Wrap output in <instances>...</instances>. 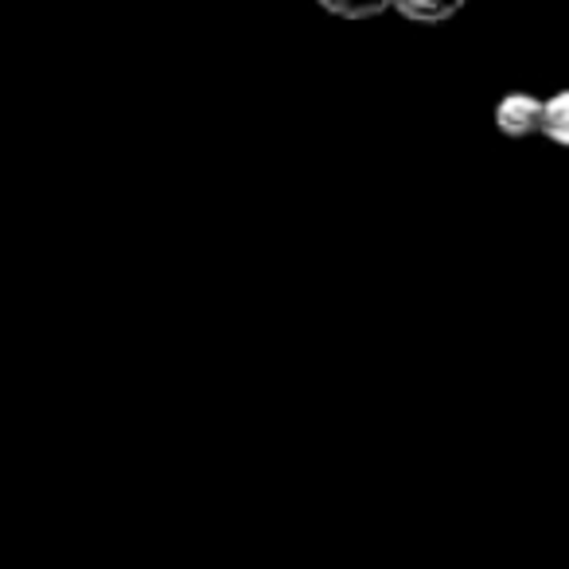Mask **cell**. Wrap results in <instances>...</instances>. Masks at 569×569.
Returning a JSON list of instances; mask_svg holds the SVG:
<instances>
[{
  "mask_svg": "<svg viewBox=\"0 0 569 569\" xmlns=\"http://www.w3.org/2000/svg\"><path fill=\"white\" fill-rule=\"evenodd\" d=\"M320 9L336 12V17H348V20H367V17H379L382 9H390L395 0H317Z\"/></svg>",
  "mask_w": 569,
  "mask_h": 569,
  "instance_id": "3",
  "label": "cell"
},
{
  "mask_svg": "<svg viewBox=\"0 0 569 569\" xmlns=\"http://www.w3.org/2000/svg\"><path fill=\"white\" fill-rule=\"evenodd\" d=\"M395 9L410 20H421V24H441L465 9V0H395Z\"/></svg>",
  "mask_w": 569,
  "mask_h": 569,
  "instance_id": "2",
  "label": "cell"
},
{
  "mask_svg": "<svg viewBox=\"0 0 569 569\" xmlns=\"http://www.w3.org/2000/svg\"><path fill=\"white\" fill-rule=\"evenodd\" d=\"M566 94H553L550 102H542V113H538V133H546L550 141H566Z\"/></svg>",
  "mask_w": 569,
  "mask_h": 569,
  "instance_id": "4",
  "label": "cell"
},
{
  "mask_svg": "<svg viewBox=\"0 0 569 569\" xmlns=\"http://www.w3.org/2000/svg\"><path fill=\"white\" fill-rule=\"evenodd\" d=\"M538 113H542L538 98L507 94L496 110V126H499V133H507V137H527V133H538Z\"/></svg>",
  "mask_w": 569,
  "mask_h": 569,
  "instance_id": "1",
  "label": "cell"
}]
</instances>
